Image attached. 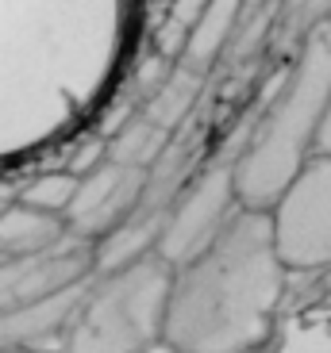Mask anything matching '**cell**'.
Returning <instances> with one entry per match:
<instances>
[{"label": "cell", "instance_id": "6da1fadb", "mask_svg": "<svg viewBox=\"0 0 331 353\" xmlns=\"http://www.w3.org/2000/svg\"><path fill=\"white\" fill-rule=\"evenodd\" d=\"M285 265L269 215L239 208L193 261L170 273L162 342L173 353H258L274 334Z\"/></svg>", "mask_w": 331, "mask_h": 353}, {"label": "cell", "instance_id": "7a4b0ae2", "mask_svg": "<svg viewBox=\"0 0 331 353\" xmlns=\"http://www.w3.org/2000/svg\"><path fill=\"white\" fill-rule=\"evenodd\" d=\"M331 97V19L305 31L281 88L235 146V200L266 212L296 169L316 154L320 123Z\"/></svg>", "mask_w": 331, "mask_h": 353}, {"label": "cell", "instance_id": "3957f363", "mask_svg": "<svg viewBox=\"0 0 331 353\" xmlns=\"http://www.w3.org/2000/svg\"><path fill=\"white\" fill-rule=\"evenodd\" d=\"M170 265L143 254L85 284L66 319L62 353H151L162 342Z\"/></svg>", "mask_w": 331, "mask_h": 353}, {"label": "cell", "instance_id": "277c9868", "mask_svg": "<svg viewBox=\"0 0 331 353\" xmlns=\"http://www.w3.org/2000/svg\"><path fill=\"white\" fill-rule=\"evenodd\" d=\"M281 265L308 273L331 265V154H312L266 208Z\"/></svg>", "mask_w": 331, "mask_h": 353}, {"label": "cell", "instance_id": "5b68a950", "mask_svg": "<svg viewBox=\"0 0 331 353\" xmlns=\"http://www.w3.org/2000/svg\"><path fill=\"white\" fill-rule=\"evenodd\" d=\"M239 212L235 200V150L227 158H212L200 173H193L173 196V203L162 215L154 257L178 269L193 261L208 242L224 230V223Z\"/></svg>", "mask_w": 331, "mask_h": 353}, {"label": "cell", "instance_id": "8992f818", "mask_svg": "<svg viewBox=\"0 0 331 353\" xmlns=\"http://www.w3.org/2000/svg\"><path fill=\"white\" fill-rule=\"evenodd\" d=\"M143 188H146V169L104 158L100 165H93L89 173L77 176L70 208L62 215L66 230L85 246L104 242L108 234H116L135 215V208L143 200Z\"/></svg>", "mask_w": 331, "mask_h": 353}, {"label": "cell", "instance_id": "52a82bcc", "mask_svg": "<svg viewBox=\"0 0 331 353\" xmlns=\"http://www.w3.org/2000/svg\"><path fill=\"white\" fill-rule=\"evenodd\" d=\"M93 269V246H62L35 257H0V311L31 307L85 284Z\"/></svg>", "mask_w": 331, "mask_h": 353}, {"label": "cell", "instance_id": "ba28073f", "mask_svg": "<svg viewBox=\"0 0 331 353\" xmlns=\"http://www.w3.org/2000/svg\"><path fill=\"white\" fill-rule=\"evenodd\" d=\"M239 27H243V0H208L205 12L197 16V23L189 27L173 65L205 77L220 62V54L227 50V43H231V35Z\"/></svg>", "mask_w": 331, "mask_h": 353}, {"label": "cell", "instance_id": "9c48e42d", "mask_svg": "<svg viewBox=\"0 0 331 353\" xmlns=\"http://www.w3.org/2000/svg\"><path fill=\"white\" fill-rule=\"evenodd\" d=\"M85 284H89V281H85ZM85 284H77V288L62 292V296H54V300L31 303V307L0 311V353H12V350H39L43 342L58 338Z\"/></svg>", "mask_w": 331, "mask_h": 353}, {"label": "cell", "instance_id": "30bf717a", "mask_svg": "<svg viewBox=\"0 0 331 353\" xmlns=\"http://www.w3.org/2000/svg\"><path fill=\"white\" fill-rule=\"evenodd\" d=\"M70 230L62 215H50L31 203H8L0 212V257H35L62 250Z\"/></svg>", "mask_w": 331, "mask_h": 353}, {"label": "cell", "instance_id": "8fae6325", "mask_svg": "<svg viewBox=\"0 0 331 353\" xmlns=\"http://www.w3.org/2000/svg\"><path fill=\"white\" fill-rule=\"evenodd\" d=\"M73 185H77V176L73 173H43L39 181H31V185L23 188L19 200L31 203V208H43V212H50V215H66L70 196H73Z\"/></svg>", "mask_w": 331, "mask_h": 353}, {"label": "cell", "instance_id": "7c38bea8", "mask_svg": "<svg viewBox=\"0 0 331 353\" xmlns=\"http://www.w3.org/2000/svg\"><path fill=\"white\" fill-rule=\"evenodd\" d=\"M205 4L208 0H173V8H170V58H178V50H181V43H185V35H189V27L197 23V16L205 12ZM162 31V35H166Z\"/></svg>", "mask_w": 331, "mask_h": 353}, {"label": "cell", "instance_id": "4fadbf2b", "mask_svg": "<svg viewBox=\"0 0 331 353\" xmlns=\"http://www.w3.org/2000/svg\"><path fill=\"white\" fill-rule=\"evenodd\" d=\"M285 12H289V19H293V27L312 31L316 23L331 19V0H285Z\"/></svg>", "mask_w": 331, "mask_h": 353}, {"label": "cell", "instance_id": "5bb4252c", "mask_svg": "<svg viewBox=\"0 0 331 353\" xmlns=\"http://www.w3.org/2000/svg\"><path fill=\"white\" fill-rule=\"evenodd\" d=\"M316 154H331V97H328V112L320 123V139H316Z\"/></svg>", "mask_w": 331, "mask_h": 353}, {"label": "cell", "instance_id": "9a60e30c", "mask_svg": "<svg viewBox=\"0 0 331 353\" xmlns=\"http://www.w3.org/2000/svg\"><path fill=\"white\" fill-rule=\"evenodd\" d=\"M12 353H43V350H12Z\"/></svg>", "mask_w": 331, "mask_h": 353}]
</instances>
